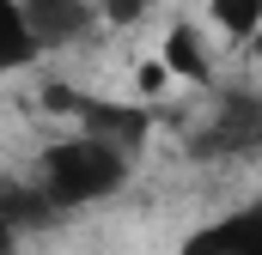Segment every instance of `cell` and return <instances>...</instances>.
I'll use <instances>...</instances> for the list:
<instances>
[{"label":"cell","instance_id":"obj_6","mask_svg":"<svg viewBox=\"0 0 262 255\" xmlns=\"http://www.w3.org/2000/svg\"><path fill=\"white\" fill-rule=\"evenodd\" d=\"M213 31L195 24V18H177L171 31H165V43H159V61L171 67V79H189V85H207L213 79V43H207Z\"/></svg>","mask_w":262,"mask_h":255},{"label":"cell","instance_id":"obj_4","mask_svg":"<svg viewBox=\"0 0 262 255\" xmlns=\"http://www.w3.org/2000/svg\"><path fill=\"white\" fill-rule=\"evenodd\" d=\"M12 6L25 12V24H31L43 61L79 49V43H92V37L104 31V6H98V0H12Z\"/></svg>","mask_w":262,"mask_h":255},{"label":"cell","instance_id":"obj_1","mask_svg":"<svg viewBox=\"0 0 262 255\" xmlns=\"http://www.w3.org/2000/svg\"><path fill=\"white\" fill-rule=\"evenodd\" d=\"M134 158L140 152L92 134V128H67V134L37 146V158H31L25 176L49 194L61 213H85V207H110L134 183Z\"/></svg>","mask_w":262,"mask_h":255},{"label":"cell","instance_id":"obj_9","mask_svg":"<svg viewBox=\"0 0 262 255\" xmlns=\"http://www.w3.org/2000/svg\"><path fill=\"white\" fill-rule=\"evenodd\" d=\"M98 6H104V24H110V31H128V24L146 18V6H152V0H98Z\"/></svg>","mask_w":262,"mask_h":255},{"label":"cell","instance_id":"obj_7","mask_svg":"<svg viewBox=\"0 0 262 255\" xmlns=\"http://www.w3.org/2000/svg\"><path fill=\"white\" fill-rule=\"evenodd\" d=\"M201 12H207V31L232 49H250L262 37V0H207Z\"/></svg>","mask_w":262,"mask_h":255},{"label":"cell","instance_id":"obj_3","mask_svg":"<svg viewBox=\"0 0 262 255\" xmlns=\"http://www.w3.org/2000/svg\"><path fill=\"white\" fill-rule=\"evenodd\" d=\"M43 104L49 110H67L73 128H92V134H104V140H116L128 152H140L152 140V110L146 104H110V97H85V91H61V85H49Z\"/></svg>","mask_w":262,"mask_h":255},{"label":"cell","instance_id":"obj_8","mask_svg":"<svg viewBox=\"0 0 262 255\" xmlns=\"http://www.w3.org/2000/svg\"><path fill=\"white\" fill-rule=\"evenodd\" d=\"M43 61V49H37V37H31V24H25V12L6 0L0 6V67L6 73H25V67Z\"/></svg>","mask_w":262,"mask_h":255},{"label":"cell","instance_id":"obj_2","mask_svg":"<svg viewBox=\"0 0 262 255\" xmlns=\"http://www.w3.org/2000/svg\"><path fill=\"white\" fill-rule=\"evenodd\" d=\"M183 152L195 164H250L262 158V85H220L207 110L189 116Z\"/></svg>","mask_w":262,"mask_h":255},{"label":"cell","instance_id":"obj_5","mask_svg":"<svg viewBox=\"0 0 262 255\" xmlns=\"http://www.w3.org/2000/svg\"><path fill=\"white\" fill-rule=\"evenodd\" d=\"M177 255H262V194H250V200H238L232 213L195 225V231L177 243Z\"/></svg>","mask_w":262,"mask_h":255}]
</instances>
